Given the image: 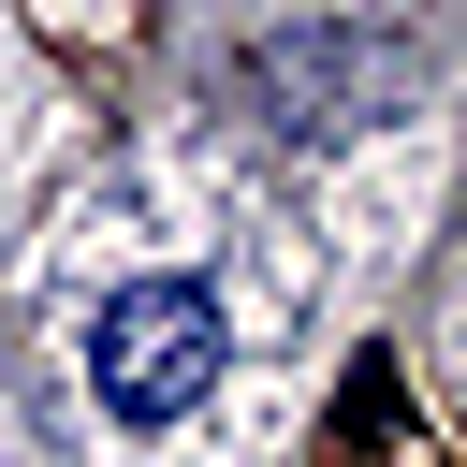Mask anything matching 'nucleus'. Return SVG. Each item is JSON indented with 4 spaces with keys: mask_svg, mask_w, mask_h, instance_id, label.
<instances>
[{
    "mask_svg": "<svg viewBox=\"0 0 467 467\" xmlns=\"http://www.w3.org/2000/svg\"><path fill=\"white\" fill-rule=\"evenodd\" d=\"M204 379H219V292H204V277H131V292L88 321V394H102L117 423H175Z\"/></svg>",
    "mask_w": 467,
    "mask_h": 467,
    "instance_id": "nucleus-1",
    "label": "nucleus"
}]
</instances>
